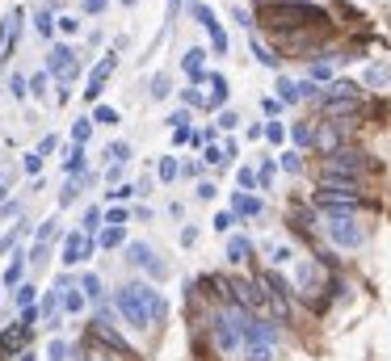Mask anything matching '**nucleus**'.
<instances>
[{"instance_id": "obj_41", "label": "nucleus", "mask_w": 391, "mask_h": 361, "mask_svg": "<svg viewBox=\"0 0 391 361\" xmlns=\"http://www.w3.org/2000/svg\"><path fill=\"white\" fill-rule=\"evenodd\" d=\"M236 122H240V114H236V109H223V114H219V126H223V130H232Z\"/></svg>"}, {"instance_id": "obj_50", "label": "nucleus", "mask_w": 391, "mask_h": 361, "mask_svg": "<svg viewBox=\"0 0 391 361\" xmlns=\"http://www.w3.org/2000/svg\"><path fill=\"white\" fill-rule=\"evenodd\" d=\"M38 168H42V156H38V151H29V156H25V172H38Z\"/></svg>"}, {"instance_id": "obj_21", "label": "nucleus", "mask_w": 391, "mask_h": 361, "mask_svg": "<svg viewBox=\"0 0 391 361\" xmlns=\"http://www.w3.org/2000/svg\"><path fill=\"white\" fill-rule=\"evenodd\" d=\"M232 214H248V219H257V214H261V202L248 198V193H236V198H232Z\"/></svg>"}, {"instance_id": "obj_48", "label": "nucleus", "mask_w": 391, "mask_h": 361, "mask_svg": "<svg viewBox=\"0 0 391 361\" xmlns=\"http://www.w3.org/2000/svg\"><path fill=\"white\" fill-rule=\"evenodd\" d=\"M29 93V84H25V76H13V97H25Z\"/></svg>"}, {"instance_id": "obj_13", "label": "nucleus", "mask_w": 391, "mask_h": 361, "mask_svg": "<svg viewBox=\"0 0 391 361\" xmlns=\"http://www.w3.org/2000/svg\"><path fill=\"white\" fill-rule=\"evenodd\" d=\"M93 341H97V345H105V349H114L118 357H135V353H131V345H126V341H122L110 324H101V320L93 324Z\"/></svg>"}, {"instance_id": "obj_55", "label": "nucleus", "mask_w": 391, "mask_h": 361, "mask_svg": "<svg viewBox=\"0 0 391 361\" xmlns=\"http://www.w3.org/2000/svg\"><path fill=\"white\" fill-rule=\"evenodd\" d=\"M206 164H223V147H206Z\"/></svg>"}, {"instance_id": "obj_32", "label": "nucleus", "mask_w": 391, "mask_h": 361, "mask_svg": "<svg viewBox=\"0 0 391 361\" xmlns=\"http://www.w3.org/2000/svg\"><path fill=\"white\" fill-rule=\"evenodd\" d=\"M88 135H93V118H80V122L72 126V139H76V147H80V143H84Z\"/></svg>"}, {"instance_id": "obj_58", "label": "nucleus", "mask_w": 391, "mask_h": 361, "mask_svg": "<svg viewBox=\"0 0 391 361\" xmlns=\"http://www.w3.org/2000/svg\"><path fill=\"white\" fill-rule=\"evenodd\" d=\"M105 4H110V0H84V8H88V13H101Z\"/></svg>"}, {"instance_id": "obj_12", "label": "nucleus", "mask_w": 391, "mask_h": 361, "mask_svg": "<svg viewBox=\"0 0 391 361\" xmlns=\"http://www.w3.org/2000/svg\"><path fill=\"white\" fill-rule=\"evenodd\" d=\"M88 252H93V240H88L84 231H72V236L63 240V265H80Z\"/></svg>"}, {"instance_id": "obj_42", "label": "nucleus", "mask_w": 391, "mask_h": 361, "mask_svg": "<svg viewBox=\"0 0 391 361\" xmlns=\"http://www.w3.org/2000/svg\"><path fill=\"white\" fill-rule=\"evenodd\" d=\"M265 139H270V143H282V139H286V130H282L278 122H270V126H265Z\"/></svg>"}, {"instance_id": "obj_11", "label": "nucleus", "mask_w": 391, "mask_h": 361, "mask_svg": "<svg viewBox=\"0 0 391 361\" xmlns=\"http://www.w3.org/2000/svg\"><path fill=\"white\" fill-rule=\"evenodd\" d=\"M194 17H198V21L206 25V34H211V46H215V50L223 55V50H227V34H223V25L215 21V13H211L206 4H194Z\"/></svg>"}, {"instance_id": "obj_45", "label": "nucleus", "mask_w": 391, "mask_h": 361, "mask_svg": "<svg viewBox=\"0 0 391 361\" xmlns=\"http://www.w3.org/2000/svg\"><path fill=\"white\" fill-rule=\"evenodd\" d=\"M131 193H139V185H118V189H110L114 202H122V198H131Z\"/></svg>"}, {"instance_id": "obj_8", "label": "nucleus", "mask_w": 391, "mask_h": 361, "mask_svg": "<svg viewBox=\"0 0 391 361\" xmlns=\"http://www.w3.org/2000/svg\"><path fill=\"white\" fill-rule=\"evenodd\" d=\"M126 261H131V265H139V269H143V273H152V278H164V273H168V265H164V261H160V257L143 244V240H135V244L126 248Z\"/></svg>"}, {"instance_id": "obj_53", "label": "nucleus", "mask_w": 391, "mask_h": 361, "mask_svg": "<svg viewBox=\"0 0 391 361\" xmlns=\"http://www.w3.org/2000/svg\"><path fill=\"white\" fill-rule=\"evenodd\" d=\"M261 109H265V114H278V109H282V101H278V97H265V101H261Z\"/></svg>"}, {"instance_id": "obj_36", "label": "nucleus", "mask_w": 391, "mask_h": 361, "mask_svg": "<svg viewBox=\"0 0 391 361\" xmlns=\"http://www.w3.org/2000/svg\"><path fill=\"white\" fill-rule=\"evenodd\" d=\"M168 93H173V80L168 76H156L152 80V97H168Z\"/></svg>"}, {"instance_id": "obj_1", "label": "nucleus", "mask_w": 391, "mask_h": 361, "mask_svg": "<svg viewBox=\"0 0 391 361\" xmlns=\"http://www.w3.org/2000/svg\"><path fill=\"white\" fill-rule=\"evenodd\" d=\"M261 21L265 25H274V29H282V34H295V29H324L329 25V13L324 8H316V4H307V0H270V4H261Z\"/></svg>"}, {"instance_id": "obj_51", "label": "nucleus", "mask_w": 391, "mask_h": 361, "mask_svg": "<svg viewBox=\"0 0 391 361\" xmlns=\"http://www.w3.org/2000/svg\"><path fill=\"white\" fill-rule=\"evenodd\" d=\"M257 185V172H248V168H240V189H253Z\"/></svg>"}, {"instance_id": "obj_2", "label": "nucleus", "mask_w": 391, "mask_h": 361, "mask_svg": "<svg viewBox=\"0 0 391 361\" xmlns=\"http://www.w3.org/2000/svg\"><path fill=\"white\" fill-rule=\"evenodd\" d=\"M312 206L324 210L329 219H333V214H354V210L362 206L358 181H320V189L312 193Z\"/></svg>"}, {"instance_id": "obj_3", "label": "nucleus", "mask_w": 391, "mask_h": 361, "mask_svg": "<svg viewBox=\"0 0 391 361\" xmlns=\"http://www.w3.org/2000/svg\"><path fill=\"white\" fill-rule=\"evenodd\" d=\"M366 168H371V164H366V156H362V151L337 147L333 156H324V164H320V177H324V181H358Z\"/></svg>"}, {"instance_id": "obj_19", "label": "nucleus", "mask_w": 391, "mask_h": 361, "mask_svg": "<svg viewBox=\"0 0 391 361\" xmlns=\"http://www.w3.org/2000/svg\"><path fill=\"white\" fill-rule=\"evenodd\" d=\"M55 227H59L55 219H46V223L38 227V236H34V248H29V261H42V257H46V244H51V236H55Z\"/></svg>"}, {"instance_id": "obj_14", "label": "nucleus", "mask_w": 391, "mask_h": 361, "mask_svg": "<svg viewBox=\"0 0 391 361\" xmlns=\"http://www.w3.org/2000/svg\"><path fill=\"white\" fill-rule=\"evenodd\" d=\"M21 17H25V13L13 8V13L0 21V63L8 59V50H13V42H17V34H21Z\"/></svg>"}, {"instance_id": "obj_25", "label": "nucleus", "mask_w": 391, "mask_h": 361, "mask_svg": "<svg viewBox=\"0 0 391 361\" xmlns=\"http://www.w3.org/2000/svg\"><path fill=\"white\" fill-rule=\"evenodd\" d=\"M291 139H295L299 147H312V139H316V126H307V122H295V126H291Z\"/></svg>"}, {"instance_id": "obj_34", "label": "nucleus", "mask_w": 391, "mask_h": 361, "mask_svg": "<svg viewBox=\"0 0 391 361\" xmlns=\"http://www.w3.org/2000/svg\"><path fill=\"white\" fill-rule=\"evenodd\" d=\"M126 219H131V210H126V206H114V210H105V223H110V227H122Z\"/></svg>"}, {"instance_id": "obj_24", "label": "nucleus", "mask_w": 391, "mask_h": 361, "mask_svg": "<svg viewBox=\"0 0 391 361\" xmlns=\"http://www.w3.org/2000/svg\"><path fill=\"white\" fill-rule=\"evenodd\" d=\"M329 118H341V114H358V101H320Z\"/></svg>"}, {"instance_id": "obj_16", "label": "nucleus", "mask_w": 391, "mask_h": 361, "mask_svg": "<svg viewBox=\"0 0 391 361\" xmlns=\"http://www.w3.org/2000/svg\"><path fill=\"white\" fill-rule=\"evenodd\" d=\"M114 63H118V55H105V59H101V63H97V67L88 71V88H84V97H88V101H97V93H101V84L110 80Z\"/></svg>"}, {"instance_id": "obj_59", "label": "nucleus", "mask_w": 391, "mask_h": 361, "mask_svg": "<svg viewBox=\"0 0 391 361\" xmlns=\"http://www.w3.org/2000/svg\"><path fill=\"white\" fill-rule=\"evenodd\" d=\"M122 4H135V0H122Z\"/></svg>"}, {"instance_id": "obj_47", "label": "nucleus", "mask_w": 391, "mask_h": 361, "mask_svg": "<svg viewBox=\"0 0 391 361\" xmlns=\"http://www.w3.org/2000/svg\"><path fill=\"white\" fill-rule=\"evenodd\" d=\"M366 80H371V84H387V67H371Z\"/></svg>"}, {"instance_id": "obj_30", "label": "nucleus", "mask_w": 391, "mask_h": 361, "mask_svg": "<svg viewBox=\"0 0 391 361\" xmlns=\"http://www.w3.org/2000/svg\"><path fill=\"white\" fill-rule=\"evenodd\" d=\"M97 244H101V248H118V244H122V227H105V231L97 236Z\"/></svg>"}, {"instance_id": "obj_20", "label": "nucleus", "mask_w": 391, "mask_h": 361, "mask_svg": "<svg viewBox=\"0 0 391 361\" xmlns=\"http://www.w3.org/2000/svg\"><path fill=\"white\" fill-rule=\"evenodd\" d=\"M248 257H253V244H248L244 236H232V240H227V261H232V265H244Z\"/></svg>"}, {"instance_id": "obj_15", "label": "nucleus", "mask_w": 391, "mask_h": 361, "mask_svg": "<svg viewBox=\"0 0 391 361\" xmlns=\"http://www.w3.org/2000/svg\"><path fill=\"white\" fill-rule=\"evenodd\" d=\"M29 336H34V328H25V324H13V328H4V332H0V361L13 357V353H17V349L29 341Z\"/></svg>"}, {"instance_id": "obj_39", "label": "nucleus", "mask_w": 391, "mask_h": 361, "mask_svg": "<svg viewBox=\"0 0 391 361\" xmlns=\"http://www.w3.org/2000/svg\"><path fill=\"white\" fill-rule=\"evenodd\" d=\"M101 219H105V214H101V210L93 206V210L84 214V236H88V231H97V223H101Z\"/></svg>"}, {"instance_id": "obj_38", "label": "nucleus", "mask_w": 391, "mask_h": 361, "mask_svg": "<svg viewBox=\"0 0 391 361\" xmlns=\"http://www.w3.org/2000/svg\"><path fill=\"white\" fill-rule=\"evenodd\" d=\"M38 34H46V38L55 34V17L51 13H38Z\"/></svg>"}, {"instance_id": "obj_6", "label": "nucleus", "mask_w": 391, "mask_h": 361, "mask_svg": "<svg viewBox=\"0 0 391 361\" xmlns=\"http://www.w3.org/2000/svg\"><path fill=\"white\" fill-rule=\"evenodd\" d=\"M324 231H329V240H333L337 248H358V244L366 240V227H362L354 214H333V219H324Z\"/></svg>"}, {"instance_id": "obj_49", "label": "nucleus", "mask_w": 391, "mask_h": 361, "mask_svg": "<svg viewBox=\"0 0 391 361\" xmlns=\"http://www.w3.org/2000/svg\"><path fill=\"white\" fill-rule=\"evenodd\" d=\"M202 101H206V97L198 93V84H194V88H185V105H202Z\"/></svg>"}, {"instance_id": "obj_9", "label": "nucleus", "mask_w": 391, "mask_h": 361, "mask_svg": "<svg viewBox=\"0 0 391 361\" xmlns=\"http://www.w3.org/2000/svg\"><path fill=\"white\" fill-rule=\"evenodd\" d=\"M46 71L59 76V88L72 84V80H76V50H72V46H55L51 59H46Z\"/></svg>"}, {"instance_id": "obj_10", "label": "nucleus", "mask_w": 391, "mask_h": 361, "mask_svg": "<svg viewBox=\"0 0 391 361\" xmlns=\"http://www.w3.org/2000/svg\"><path fill=\"white\" fill-rule=\"evenodd\" d=\"M135 290H139V299H143V307H147V320H152V324H164V315H168V303L160 299V290H152L147 282H135Z\"/></svg>"}, {"instance_id": "obj_33", "label": "nucleus", "mask_w": 391, "mask_h": 361, "mask_svg": "<svg viewBox=\"0 0 391 361\" xmlns=\"http://www.w3.org/2000/svg\"><path fill=\"white\" fill-rule=\"evenodd\" d=\"M110 160L114 164H126L131 160V143H110Z\"/></svg>"}, {"instance_id": "obj_31", "label": "nucleus", "mask_w": 391, "mask_h": 361, "mask_svg": "<svg viewBox=\"0 0 391 361\" xmlns=\"http://www.w3.org/2000/svg\"><path fill=\"white\" fill-rule=\"evenodd\" d=\"M93 122H101V126H118V109H110V105H97Z\"/></svg>"}, {"instance_id": "obj_18", "label": "nucleus", "mask_w": 391, "mask_h": 361, "mask_svg": "<svg viewBox=\"0 0 391 361\" xmlns=\"http://www.w3.org/2000/svg\"><path fill=\"white\" fill-rule=\"evenodd\" d=\"M202 59H206V50H202V46L185 50V59H181V67H185V76H190L194 84H202V80H206V71H202Z\"/></svg>"}, {"instance_id": "obj_54", "label": "nucleus", "mask_w": 391, "mask_h": 361, "mask_svg": "<svg viewBox=\"0 0 391 361\" xmlns=\"http://www.w3.org/2000/svg\"><path fill=\"white\" fill-rule=\"evenodd\" d=\"M190 135H194L190 126H177V130H173V143H190Z\"/></svg>"}, {"instance_id": "obj_52", "label": "nucleus", "mask_w": 391, "mask_h": 361, "mask_svg": "<svg viewBox=\"0 0 391 361\" xmlns=\"http://www.w3.org/2000/svg\"><path fill=\"white\" fill-rule=\"evenodd\" d=\"M312 76H316V80H329V76H333V67H329V63H316V67H312Z\"/></svg>"}, {"instance_id": "obj_4", "label": "nucleus", "mask_w": 391, "mask_h": 361, "mask_svg": "<svg viewBox=\"0 0 391 361\" xmlns=\"http://www.w3.org/2000/svg\"><path fill=\"white\" fill-rule=\"evenodd\" d=\"M295 290L307 299V303H324V290H333V282H329V269L320 265V261H303L299 265V278H295Z\"/></svg>"}, {"instance_id": "obj_7", "label": "nucleus", "mask_w": 391, "mask_h": 361, "mask_svg": "<svg viewBox=\"0 0 391 361\" xmlns=\"http://www.w3.org/2000/svg\"><path fill=\"white\" fill-rule=\"evenodd\" d=\"M114 307H118V315L131 324V328H152V320H147V307H143V299H139V290H135V282L126 286V290H118V299H114Z\"/></svg>"}, {"instance_id": "obj_43", "label": "nucleus", "mask_w": 391, "mask_h": 361, "mask_svg": "<svg viewBox=\"0 0 391 361\" xmlns=\"http://www.w3.org/2000/svg\"><path fill=\"white\" fill-rule=\"evenodd\" d=\"M282 168H286V172H299V168H303V160H299L295 151H286V156H282Z\"/></svg>"}, {"instance_id": "obj_56", "label": "nucleus", "mask_w": 391, "mask_h": 361, "mask_svg": "<svg viewBox=\"0 0 391 361\" xmlns=\"http://www.w3.org/2000/svg\"><path fill=\"white\" fill-rule=\"evenodd\" d=\"M168 122H173V130H177V126H190V114H185V109H181V114H173V118H168Z\"/></svg>"}, {"instance_id": "obj_23", "label": "nucleus", "mask_w": 391, "mask_h": 361, "mask_svg": "<svg viewBox=\"0 0 391 361\" xmlns=\"http://www.w3.org/2000/svg\"><path fill=\"white\" fill-rule=\"evenodd\" d=\"M206 80H211V97H206V101H211V105H223V101H227V80H223V76H206Z\"/></svg>"}, {"instance_id": "obj_27", "label": "nucleus", "mask_w": 391, "mask_h": 361, "mask_svg": "<svg viewBox=\"0 0 391 361\" xmlns=\"http://www.w3.org/2000/svg\"><path fill=\"white\" fill-rule=\"evenodd\" d=\"M84 361H118V353H114V349H105V345H97V341H93V345H88V353H84Z\"/></svg>"}, {"instance_id": "obj_46", "label": "nucleus", "mask_w": 391, "mask_h": 361, "mask_svg": "<svg viewBox=\"0 0 391 361\" xmlns=\"http://www.w3.org/2000/svg\"><path fill=\"white\" fill-rule=\"evenodd\" d=\"M76 193H80L76 185H63V193H59V206H72V202H76Z\"/></svg>"}, {"instance_id": "obj_40", "label": "nucleus", "mask_w": 391, "mask_h": 361, "mask_svg": "<svg viewBox=\"0 0 391 361\" xmlns=\"http://www.w3.org/2000/svg\"><path fill=\"white\" fill-rule=\"evenodd\" d=\"M232 223H236V214H232V210L215 214V231H232Z\"/></svg>"}, {"instance_id": "obj_5", "label": "nucleus", "mask_w": 391, "mask_h": 361, "mask_svg": "<svg viewBox=\"0 0 391 361\" xmlns=\"http://www.w3.org/2000/svg\"><path fill=\"white\" fill-rule=\"evenodd\" d=\"M257 290H261L265 307L274 311V320H278V324H291V290H286V282H282L278 273H261V278H257Z\"/></svg>"}, {"instance_id": "obj_57", "label": "nucleus", "mask_w": 391, "mask_h": 361, "mask_svg": "<svg viewBox=\"0 0 391 361\" xmlns=\"http://www.w3.org/2000/svg\"><path fill=\"white\" fill-rule=\"evenodd\" d=\"M198 198H202V202H211V198H215V185H206V181H202V185H198Z\"/></svg>"}, {"instance_id": "obj_17", "label": "nucleus", "mask_w": 391, "mask_h": 361, "mask_svg": "<svg viewBox=\"0 0 391 361\" xmlns=\"http://www.w3.org/2000/svg\"><path fill=\"white\" fill-rule=\"evenodd\" d=\"M341 139H345V122H329V126H320V130H316V139H312V143H316L320 151H329V156H333V151L341 147Z\"/></svg>"}, {"instance_id": "obj_28", "label": "nucleus", "mask_w": 391, "mask_h": 361, "mask_svg": "<svg viewBox=\"0 0 391 361\" xmlns=\"http://www.w3.org/2000/svg\"><path fill=\"white\" fill-rule=\"evenodd\" d=\"M63 168H67V172H84V147H72L67 160H63Z\"/></svg>"}, {"instance_id": "obj_37", "label": "nucleus", "mask_w": 391, "mask_h": 361, "mask_svg": "<svg viewBox=\"0 0 391 361\" xmlns=\"http://www.w3.org/2000/svg\"><path fill=\"white\" fill-rule=\"evenodd\" d=\"M17 307H21V311H25V307H34V286H29V282L17 290Z\"/></svg>"}, {"instance_id": "obj_29", "label": "nucleus", "mask_w": 391, "mask_h": 361, "mask_svg": "<svg viewBox=\"0 0 391 361\" xmlns=\"http://www.w3.org/2000/svg\"><path fill=\"white\" fill-rule=\"evenodd\" d=\"M177 172H181V168H177V160H173V156H164V160L156 164V177H160V181H173Z\"/></svg>"}, {"instance_id": "obj_44", "label": "nucleus", "mask_w": 391, "mask_h": 361, "mask_svg": "<svg viewBox=\"0 0 391 361\" xmlns=\"http://www.w3.org/2000/svg\"><path fill=\"white\" fill-rule=\"evenodd\" d=\"M270 181H274V164L265 160V164H261V172H257V185H265V189H270Z\"/></svg>"}, {"instance_id": "obj_22", "label": "nucleus", "mask_w": 391, "mask_h": 361, "mask_svg": "<svg viewBox=\"0 0 391 361\" xmlns=\"http://www.w3.org/2000/svg\"><path fill=\"white\" fill-rule=\"evenodd\" d=\"M80 294H88V299H97V303H101V294H105L101 278H97V273H84V278H80Z\"/></svg>"}, {"instance_id": "obj_35", "label": "nucleus", "mask_w": 391, "mask_h": 361, "mask_svg": "<svg viewBox=\"0 0 391 361\" xmlns=\"http://www.w3.org/2000/svg\"><path fill=\"white\" fill-rule=\"evenodd\" d=\"M21 269H25V257H17V261L8 265V273H4V286H17V282H21Z\"/></svg>"}, {"instance_id": "obj_26", "label": "nucleus", "mask_w": 391, "mask_h": 361, "mask_svg": "<svg viewBox=\"0 0 391 361\" xmlns=\"http://www.w3.org/2000/svg\"><path fill=\"white\" fill-rule=\"evenodd\" d=\"M253 55H257V63H265V67H278V55L261 42V38H253Z\"/></svg>"}]
</instances>
